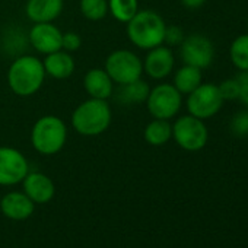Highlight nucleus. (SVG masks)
Masks as SVG:
<instances>
[{"label": "nucleus", "instance_id": "13", "mask_svg": "<svg viewBox=\"0 0 248 248\" xmlns=\"http://www.w3.org/2000/svg\"><path fill=\"white\" fill-rule=\"evenodd\" d=\"M22 186H24V193L35 204L48 203L56 194V187L53 180L43 172H28L22 181Z\"/></svg>", "mask_w": 248, "mask_h": 248}, {"label": "nucleus", "instance_id": "26", "mask_svg": "<svg viewBox=\"0 0 248 248\" xmlns=\"http://www.w3.org/2000/svg\"><path fill=\"white\" fill-rule=\"evenodd\" d=\"M184 31L177 27V25H167L165 28V35H164V43L168 47H177L181 46V43L184 41Z\"/></svg>", "mask_w": 248, "mask_h": 248}, {"label": "nucleus", "instance_id": "27", "mask_svg": "<svg viewBox=\"0 0 248 248\" xmlns=\"http://www.w3.org/2000/svg\"><path fill=\"white\" fill-rule=\"evenodd\" d=\"M82 46V38L78 32H64L62 35V50L67 53H75Z\"/></svg>", "mask_w": 248, "mask_h": 248}, {"label": "nucleus", "instance_id": "10", "mask_svg": "<svg viewBox=\"0 0 248 248\" xmlns=\"http://www.w3.org/2000/svg\"><path fill=\"white\" fill-rule=\"evenodd\" d=\"M30 165L22 152L11 146H0V186H15L24 181Z\"/></svg>", "mask_w": 248, "mask_h": 248}, {"label": "nucleus", "instance_id": "15", "mask_svg": "<svg viewBox=\"0 0 248 248\" xmlns=\"http://www.w3.org/2000/svg\"><path fill=\"white\" fill-rule=\"evenodd\" d=\"M83 88L89 98L108 99L114 92V82L105 69H89L83 78Z\"/></svg>", "mask_w": 248, "mask_h": 248}, {"label": "nucleus", "instance_id": "29", "mask_svg": "<svg viewBox=\"0 0 248 248\" xmlns=\"http://www.w3.org/2000/svg\"><path fill=\"white\" fill-rule=\"evenodd\" d=\"M204 2H206V0H181L183 6H186L188 9H197L200 6H203Z\"/></svg>", "mask_w": 248, "mask_h": 248}, {"label": "nucleus", "instance_id": "2", "mask_svg": "<svg viewBox=\"0 0 248 248\" xmlns=\"http://www.w3.org/2000/svg\"><path fill=\"white\" fill-rule=\"evenodd\" d=\"M112 120V112L105 99L89 98L80 102L72 114V126L82 136H99L105 133Z\"/></svg>", "mask_w": 248, "mask_h": 248}, {"label": "nucleus", "instance_id": "23", "mask_svg": "<svg viewBox=\"0 0 248 248\" xmlns=\"http://www.w3.org/2000/svg\"><path fill=\"white\" fill-rule=\"evenodd\" d=\"M80 12L89 21H101L108 14V0H80Z\"/></svg>", "mask_w": 248, "mask_h": 248}, {"label": "nucleus", "instance_id": "20", "mask_svg": "<svg viewBox=\"0 0 248 248\" xmlns=\"http://www.w3.org/2000/svg\"><path fill=\"white\" fill-rule=\"evenodd\" d=\"M145 140L152 146H162L172 138V126L168 120L154 118L143 132Z\"/></svg>", "mask_w": 248, "mask_h": 248}, {"label": "nucleus", "instance_id": "17", "mask_svg": "<svg viewBox=\"0 0 248 248\" xmlns=\"http://www.w3.org/2000/svg\"><path fill=\"white\" fill-rule=\"evenodd\" d=\"M46 75L51 76L53 79H67L75 72V59L72 53H67L64 50H59L54 53H50L43 60Z\"/></svg>", "mask_w": 248, "mask_h": 248}, {"label": "nucleus", "instance_id": "19", "mask_svg": "<svg viewBox=\"0 0 248 248\" xmlns=\"http://www.w3.org/2000/svg\"><path fill=\"white\" fill-rule=\"evenodd\" d=\"M202 69H197L194 66H188L184 64L183 67H180L175 75H174V86L177 88V91L181 95H188L190 92H193L200 83H202Z\"/></svg>", "mask_w": 248, "mask_h": 248}, {"label": "nucleus", "instance_id": "22", "mask_svg": "<svg viewBox=\"0 0 248 248\" xmlns=\"http://www.w3.org/2000/svg\"><path fill=\"white\" fill-rule=\"evenodd\" d=\"M229 57L239 72L248 70V34L238 35L232 41L229 47Z\"/></svg>", "mask_w": 248, "mask_h": 248}, {"label": "nucleus", "instance_id": "5", "mask_svg": "<svg viewBox=\"0 0 248 248\" xmlns=\"http://www.w3.org/2000/svg\"><path fill=\"white\" fill-rule=\"evenodd\" d=\"M105 72L114 83L124 85L138 80L143 73V62L130 50H115L105 60Z\"/></svg>", "mask_w": 248, "mask_h": 248}, {"label": "nucleus", "instance_id": "9", "mask_svg": "<svg viewBox=\"0 0 248 248\" xmlns=\"http://www.w3.org/2000/svg\"><path fill=\"white\" fill-rule=\"evenodd\" d=\"M180 56L184 64L194 66L197 69H206L212 64L215 57V48L212 41L200 34H193L184 38L180 46Z\"/></svg>", "mask_w": 248, "mask_h": 248}, {"label": "nucleus", "instance_id": "28", "mask_svg": "<svg viewBox=\"0 0 248 248\" xmlns=\"http://www.w3.org/2000/svg\"><path fill=\"white\" fill-rule=\"evenodd\" d=\"M238 85H239V96L238 99H241L245 105H248V70L241 72L236 76Z\"/></svg>", "mask_w": 248, "mask_h": 248}, {"label": "nucleus", "instance_id": "21", "mask_svg": "<svg viewBox=\"0 0 248 248\" xmlns=\"http://www.w3.org/2000/svg\"><path fill=\"white\" fill-rule=\"evenodd\" d=\"M108 12L115 21L127 24L139 12V2L138 0H108Z\"/></svg>", "mask_w": 248, "mask_h": 248}, {"label": "nucleus", "instance_id": "3", "mask_svg": "<svg viewBox=\"0 0 248 248\" xmlns=\"http://www.w3.org/2000/svg\"><path fill=\"white\" fill-rule=\"evenodd\" d=\"M167 24L155 11H139L127 22V37L130 43L140 50H152L164 44Z\"/></svg>", "mask_w": 248, "mask_h": 248}, {"label": "nucleus", "instance_id": "7", "mask_svg": "<svg viewBox=\"0 0 248 248\" xmlns=\"http://www.w3.org/2000/svg\"><path fill=\"white\" fill-rule=\"evenodd\" d=\"M183 105V95L171 83H159L151 88L146 99V107L154 118L171 120Z\"/></svg>", "mask_w": 248, "mask_h": 248}, {"label": "nucleus", "instance_id": "12", "mask_svg": "<svg viewBox=\"0 0 248 248\" xmlns=\"http://www.w3.org/2000/svg\"><path fill=\"white\" fill-rule=\"evenodd\" d=\"M175 59L170 47L158 46L152 50H148V54L143 62V72L155 80L165 79L174 70Z\"/></svg>", "mask_w": 248, "mask_h": 248}, {"label": "nucleus", "instance_id": "11", "mask_svg": "<svg viewBox=\"0 0 248 248\" xmlns=\"http://www.w3.org/2000/svg\"><path fill=\"white\" fill-rule=\"evenodd\" d=\"M62 35L63 32L51 22H41L30 30L28 41L34 50L47 56L62 50Z\"/></svg>", "mask_w": 248, "mask_h": 248}, {"label": "nucleus", "instance_id": "25", "mask_svg": "<svg viewBox=\"0 0 248 248\" xmlns=\"http://www.w3.org/2000/svg\"><path fill=\"white\" fill-rule=\"evenodd\" d=\"M217 88H219V92H220L223 101H233V99H238V96H239V85H238L236 78L226 79V80L220 82L217 85Z\"/></svg>", "mask_w": 248, "mask_h": 248}, {"label": "nucleus", "instance_id": "24", "mask_svg": "<svg viewBox=\"0 0 248 248\" xmlns=\"http://www.w3.org/2000/svg\"><path fill=\"white\" fill-rule=\"evenodd\" d=\"M231 130L236 136L248 135V109L239 111L233 115V118L231 121Z\"/></svg>", "mask_w": 248, "mask_h": 248}, {"label": "nucleus", "instance_id": "1", "mask_svg": "<svg viewBox=\"0 0 248 248\" xmlns=\"http://www.w3.org/2000/svg\"><path fill=\"white\" fill-rule=\"evenodd\" d=\"M8 85L11 91L22 98L37 93L46 79L44 64L31 54L18 56L8 69Z\"/></svg>", "mask_w": 248, "mask_h": 248}, {"label": "nucleus", "instance_id": "14", "mask_svg": "<svg viewBox=\"0 0 248 248\" xmlns=\"http://www.w3.org/2000/svg\"><path fill=\"white\" fill-rule=\"evenodd\" d=\"M0 210L11 220H25L35 210V203L22 191H11L0 202Z\"/></svg>", "mask_w": 248, "mask_h": 248}, {"label": "nucleus", "instance_id": "8", "mask_svg": "<svg viewBox=\"0 0 248 248\" xmlns=\"http://www.w3.org/2000/svg\"><path fill=\"white\" fill-rule=\"evenodd\" d=\"M223 105V98L217 85L200 83L193 92L187 95V109L190 115L200 120H207L216 115Z\"/></svg>", "mask_w": 248, "mask_h": 248}, {"label": "nucleus", "instance_id": "18", "mask_svg": "<svg viewBox=\"0 0 248 248\" xmlns=\"http://www.w3.org/2000/svg\"><path fill=\"white\" fill-rule=\"evenodd\" d=\"M149 92H151V86L148 85V82L142 80L140 78L130 83L118 85L117 91L112 93L115 95V101L118 104L129 107V105H138L146 102Z\"/></svg>", "mask_w": 248, "mask_h": 248}, {"label": "nucleus", "instance_id": "4", "mask_svg": "<svg viewBox=\"0 0 248 248\" xmlns=\"http://www.w3.org/2000/svg\"><path fill=\"white\" fill-rule=\"evenodd\" d=\"M67 140V127L64 121L57 115H43L32 126L31 145L44 156L59 154Z\"/></svg>", "mask_w": 248, "mask_h": 248}, {"label": "nucleus", "instance_id": "30", "mask_svg": "<svg viewBox=\"0 0 248 248\" xmlns=\"http://www.w3.org/2000/svg\"><path fill=\"white\" fill-rule=\"evenodd\" d=\"M247 30H248V19H247Z\"/></svg>", "mask_w": 248, "mask_h": 248}, {"label": "nucleus", "instance_id": "6", "mask_svg": "<svg viewBox=\"0 0 248 248\" xmlns=\"http://www.w3.org/2000/svg\"><path fill=\"white\" fill-rule=\"evenodd\" d=\"M172 138L181 149L197 152L206 146L209 132L203 120L188 114L177 118L172 124Z\"/></svg>", "mask_w": 248, "mask_h": 248}, {"label": "nucleus", "instance_id": "16", "mask_svg": "<svg viewBox=\"0 0 248 248\" xmlns=\"http://www.w3.org/2000/svg\"><path fill=\"white\" fill-rule=\"evenodd\" d=\"M63 11V0H28L25 14L34 24L53 22Z\"/></svg>", "mask_w": 248, "mask_h": 248}]
</instances>
